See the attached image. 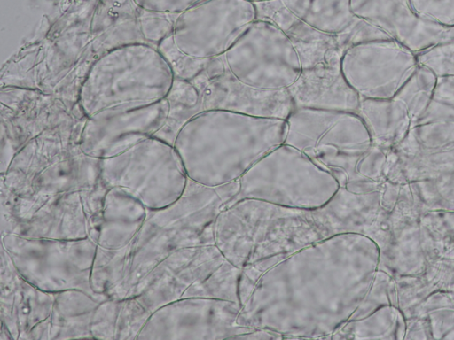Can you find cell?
Returning a JSON list of instances; mask_svg holds the SVG:
<instances>
[{"label":"cell","instance_id":"obj_1","mask_svg":"<svg viewBox=\"0 0 454 340\" xmlns=\"http://www.w3.org/2000/svg\"><path fill=\"white\" fill-rule=\"evenodd\" d=\"M380 263L379 244L360 233L257 260L241 268L238 323L327 339L358 307Z\"/></svg>","mask_w":454,"mask_h":340},{"label":"cell","instance_id":"obj_2","mask_svg":"<svg viewBox=\"0 0 454 340\" xmlns=\"http://www.w3.org/2000/svg\"><path fill=\"white\" fill-rule=\"evenodd\" d=\"M373 205V192L356 194L344 188L317 208L241 199L218 215L215 242L231 262L243 268L262 259L290 254L340 234L369 236Z\"/></svg>","mask_w":454,"mask_h":340},{"label":"cell","instance_id":"obj_3","mask_svg":"<svg viewBox=\"0 0 454 340\" xmlns=\"http://www.w3.org/2000/svg\"><path fill=\"white\" fill-rule=\"evenodd\" d=\"M286 133V119L211 109L189 119L173 146L190 180L218 186L238 181L283 144Z\"/></svg>","mask_w":454,"mask_h":340},{"label":"cell","instance_id":"obj_4","mask_svg":"<svg viewBox=\"0 0 454 340\" xmlns=\"http://www.w3.org/2000/svg\"><path fill=\"white\" fill-rule=\"evenodd\" d=\"M286 120L284 143L300 150L331 173L340 188L356 194L370 190L369 151L373 143L356 112L301 106Z\"/></svg>","mask_w":454,"mask_h":340},{"label":"cell","instance_id":"obj_5","mask_svg":"<svg viewBox=\"0 0 454 340\" xmlns=\"http://www.w3.org/2000/svg\"><path fill=\"white\" fill-rule=\"evenodd\" d=\"M175 73L159 50L145 43L112 49L94 62L79 92V104L89 118L127 104H147L166 99Z\"/></svg>","mask_w":454,"mask_h":340},{"label":"cell","instance_id":"obj_6","mask_svg":"<svg viewBox=\"0 0 454 340\" xmlns=\"http://www.w3.org/2000/svg\"><path fill=\"white\" fill-rule=\"evenodd\" d=\"M238 182L239 191L227 206L241 199H254L282 206L317 208L328 203L340 188L331 173L286 143L266 154Z\"/></svg>","mask_w":454,"mask_h":340},{"label":"cell","instance_id":"obj_7","mask_svg":"<svg viewBox=\"0 0 454 340\" xmlns=\"http://www.w3.org/2000/svg\"><path fill=\"white\" fill-rule=\"evenodd\" d=\"M3 244L16 271L38 290L50 293L80 290L103 301L90 285L98 247L90 238L7 235Z\"/></svg>","mask_w":454,"mask_h":340},{"label":"cell","instance_id":"obj_8","mask_svg":"<svg viewBox=\"0 0 454 340\" xmlns=\"http://www.w3.org/2000/svg\"><path fill=\"white\" fill-rule=\"evenodd\" d=\"M99 178L106 187L121 188L153 210L176 203L188 182L173 144L154 136L99 159Z\"/></svg>","mask_w":454,"mask_h":340},{"label":"cell","instance_id":"obj_9","mask_svg":"<svg viewBox=\"0 0 454 340\" xmlns=\"http://www.w3.org/2000/svg\"><path fill=\"white\" fill-rule=\"evenodd\" d=\"M229 71L246 87L277 91L294 85L302 66L298 51L275 22L257 19L224 54Z\"/></svg>","mask_w":454,"mask_h":340},{"label":"cell","instance_id":"obj_10","mask_svg":"<svg viewBox=\"0 0 454 340\" xmlns=\"http://www.w3.org/2000/svg\"><path fill=\"white\" fill-rule=\"evenodd\" d=\"M257 16L248 0H202L177 15L170 35L187 58H215L224 55Z\"/></svg>","mask_w":454,"mask_h":340},{"label":"cell","instance_id":"obj_11","mask_svg":"<svg viewBox=\"0 0 454 340\" xmlns=\"http://www.w3.org/2000/svg\"><path fill=\"white\" fill-rule=\"evenodd\" d=\"M415 53L394 39L351 43L340 59L346 86L360 98H394L417 69Z\"/></svg>","mask_w":454,"mask_h":340},{"label":"cell","instance_id":"obj_12","mask_svg":"<svg viewBox=\"0 0 454 340\" xmlns=\"http://www.w3.org/2000/svg\"><path fill=\"white\" fill-rule=\"evenodd\" d=\"M239 302L204 297L173 300L144 323L138 339H233L253 328L238 323Z\"/></svg>","mask_w":454,"mask_h":340},{"label":"cell","instance_id":"obj_13","mask_svg":"<svg viewBox=\"0 0 454 340\" xmlns=\"http://www.w3.org/2000/svg\"><path fill=\"white\" fill-rule=\"evenodd\" d=\"M166 99L147 104L106 109L87 118L80 149L85 156L102 159L115 156L153 135L166 123Z\"/></svg>","mask_w":454,"mask_h":340},{"label":"cell","instance_id":"obj_14","mask_svg":"<svg viewBox=\"0 0 454 340\" xmlns=\"http://www.w3.org/2000/svg\"><path fill=\"white\" fill-rule=\"evenodd\" d=\"M353 14L417 53L436 42L449 27L419 15L411 0H350Z\"/></svg>","mask_w":454,"mask_h":340},{"label":"cell","instance_id":"obj_15","mask_svg":"<svg viewBox=\"0 0 454 340\" xmlns=\"http://www.w3.org/2000/svg\"><path fill=\"white\" fill-rule=\"evenodd\" d=\"M145 218V206L137 198L121 188H109L104 198L98 245L121 249L133 237Z\"/></svg>","mask_w":454,"mask_h":340},{"label":"cell","instance_id":"obj_16","mask_svg":"<svg viewBox=\"0 0 454 340\" xmlns=\"http://www.w3.org/2000/svg\"><path fill=\"white\" fill-rule=\"evenodd\" d=\"M270 2V1H269ZM285 14L295 18L309 27L328 35L364 29L372 25L356 17L350 0H273Z\"/></svg>","mask_w":454,"mask_h":340},{"label":"cell","instance_id":"obj_17","mask_svg":"<svg viewBox=\"0 0 454 340\" xmlns=\"http://www.w3.org/2000/svg\"><path fill=\"white\" fill-rule=\"evenodd\" d=\"M356 112L364 120L374 146L388 152L408 135L413 124L404 104L396 98H360Z\"/></svg>","mask_w":454,"mask_h":340},{"label":"cell","instance_id":"obj_18","mask_svg":"<svg viewBox=\"0 0 454 340\" xmlns=\"http://www.w3.org/2000/svg\"><path fill=\"white\" fill-rule=\"evenodd\" d=\"M407 321L395 305H384L371 314L349 320L340 325L327 339H386L402 340Z\"/></svg>","mask_w":454,"mask_h":340},{"label":"cell","instance_id":"obj_19","mask_svg":"<svg viewBox=\"0 0 454 340\" xmlns=\"http://www.w3.org/2000/svg\"><path fill=\"white\" fill-rule=\"evenodd\" d=\"M437 76L427 67L419 65L395 98L406 107L415 125L427 110L432 98Z\"/></svg>","mask_w":454,"mask_h":340},{"label":"cell","instance_id":"obj_20","mask_svg":"<svg viewBox=\"0 0 454 340\" xmlns=\"http://www.w3.org/2000/svg\"><path fill=\"white\" fill-rule=\"evenodd\" d=\"M419 65L430 69L437 77L454 75V26L436 43L415 53Z\"/></svg>","mask_w":454,"mask_h":340},{"label":"cell","instance_id":"obj_21","mask_svg":"<svg viewBox=\"0 0 454 340\" xmlns=\"http://www.w3.org/2000/svg\"><path fill=\"white\" fill-rule=\"evenodd\" d=\"M387 305H396L395 284L393 278L379 267L367 294L348 321L364 318Z\"/></svg>","mask_w":454,"mask_h":340},{"label":"cell","instance_id":"obj_22","mask_svg":"<svg viewBox=\"0 0 454 340\" xmlns=\"http://www.w3.org/2000/svg\"><path fill=\"white\" fill-rule=\"evenodd\" d=\"M448 121H454V75L437 78L430 103L415 125Z\"/></svg>","mask_w":454,"mask_h":340},{"label":"cell","instance_id":"obj_23","mask_svg":"<svg viewBox=\"0 0 454 340\" xmlns=\"http://www.w3.org/2000/svg\"><path fill=\"white\" fill-rule=\"evenodd\" d=\"M426 147H454V121L430 122L412 126L402 142Z\"/></svg>","mask_w":454,"mask_h":340},{"label":"cell","instance_id":"obj_24","mask_svg":"<svg viewBox=\"0 0 454 340\" xmlns=\"http://www.w3.org/2000/svg\"><path fill=\"white\" fill-rule=\"evenodd\" d=\"M422 17L445 27L454 26V0H411Z\"/></svg>","mask_w":454,"mask_h":340},{"label":"cell","instance_id":"obj_25","mask_svg":"<svg viewBox=\"0 0 454 340\" xmlns=\"http://www.w3.org/2000/svg\"><path fill=\"white\" fill-rule=\"evenodd\" d=\"M202 0H134L143 10L158 13L179 14Z\"/></svg>","mask_w":454,"mask_h":340},{"label":"cell","instance_id":"obj_26","mask_svg":"<svg viewBox=\"0 0 454 340\" xmlns=\"http://www.w3.org/2000/svg\"><path fill=\"white\" fill-rule=\"evenodd\" d=\"M233 339H255V340H273L285 339L284 336L277 331L265 328H253L247 333L236 336Z\"/></svg>","mask_w":454,"mask_h":340},{"label":"cell","instance_id":"obj_27","mask_svg":"<svg viewBox=\"0 0 454 340\" xmlns=\"http://www.w3.org/2000/svg\"><path fill=\"white\" fill-rule=\"evenodd\" d=\"M248 1L257 4V3H263V2H269V1H273V0H248Z\"/></svg>","mask_w":454,"mask_h":340}]
</instances>
